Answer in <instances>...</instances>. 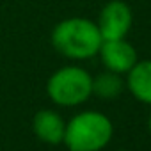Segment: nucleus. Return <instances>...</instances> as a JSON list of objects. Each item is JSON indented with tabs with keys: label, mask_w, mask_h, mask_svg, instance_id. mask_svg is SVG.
<instances>
[{
	"label": "nucleus",
	"mask_w": 151,
	"mask_h": 151,
	"mask_svg": "<svg viewBox=\"0 0 151 151\" xmlns=\"http://www.w3.org/2000/svg\"><path fill=\"white\" fill-rule=\"evenodd\" d=\"M53 48L71 60H86L98 55L103 37L96 22L87 18H66L59 22L52 30Z\"/></svg>",
	"instance_id": "nucleus-1"
},
{
	"label": "nucleus",
	"mask_w": 151,
	"mask_h": 151,
	"mask_svg": "<svg viewBox=\"0 0 151 151\" xmlns=\"http://www.w3.org/2000/svg\"><path fill=\"white\" fill-rule=\"evenodd\" d=\"M114 135L112 121L98 110H84L66 123L62 144L68 151H101Z\"/></svg>",
	"instance_id": "nucleus-2"
},
{
	"label": "nucleus",
	"mask_w": 151,
	"mask_h": 151,
	"mask_svg": "<svg viewBox=\"0 0 151 151\" xmlns=\"http://www.w3.org/2000/svg\"><path fill=\"white\" fill-rule=\"evenodd\" d=\"M48 98L59 107H78L93 96V77L80 66H64L50 75Z\"/></svg>",
	"instance_id": "nucleus-3"
},
{
	"label": "nucleus",
	"mask_w": 151,
	"mask_h": 151,
	"mask_svg": "<svg viewBox=\"0 0 151 151\" xmlns=\"http://www.w3.org/2000/svg\"><path fill=\"white\" fill-rule=\"evenodd\" d=\"M132 9L123 0H110L109 4L103 6L100 16H98V29L103 37L107 39H123L132 29Z\"/></svg>",
	"instance_id": "nucleus-4"
},
{
	"label": "nucleus",
	"mask_w": 151,
	"mask_h": 151,
	"mask_svg": "<svg viewBox=\"0 0 151 151\" xmlns=\"http://www.w3.org/2000/svg\"><path fill=\"white\" fill-rule=\"evenodd\" d=\"M98 55H100L105 69L119 73V75L128 73L135 66V62L139 60L137 59V50L124 37L123 39H107V41H103L101 46H100Z\"/></svg>",
	"instance_id": "nucleus-5"
},
{
	"label": "nucleus",
	"mask_w": 151,
	"mask_h": 151,
	"mask_svg": "<svg viewBox=\"0 0 151 151\" xmlns=\"http://www.w3.org/2000/svg\"><path fill=\"white\" fill-rule=\"evenodd\" d=\"M32 132L41 142L50 146H59L64 140L66 121L59 112L52 109H43L36 112V116L32 117Z\"/></svg>",
	"instance_id": "nucleus-6"
},
{
	"label": "nucleus",
	"mask_w": 151,
	"mask_h": 151,
	"mask_svg": "<svg viewBox=\"0 0 151 151\" xmlns=\"http://www.w3.org/2000/svg\"><path fill=\"white\" fill-rule=\"evenodd\" d=\"M126 75V86L132 96L140 103L151 105V59L137 60Z\"/></svg>",
	"instance_id": "nucleus-7"
},
{
	"label": "nucleus",
	"mask_w": 151,
	"mask_h": 151,
	"mask_svg": "<svg viewBox=\"0 0 151 151\" xmlns=\"http://www.w3.org/2000/svg\"><path fill=\"white\" fill-rule=\"evenodd\" d=\"M124 89V80L119 73L114 71H103L96 77H93V94L101 100H116L121 96Z\"/></svg>",
	"instance_id": "nucleus-8"
},
{
	"label": "nucleus",
	"mask_w": 151,
	"mask_h": 151,
	"mask_svg": "<svg viewBox=\"0 0 151 151\" xmlns=\"http://www.w3.org/2000/svg\"><path fill=\"white\" fill-rule=\"evenodd\" d=\"M147 128H149V133H151V112H149V119H147Z\"/></svg>",
	"instance_id": "nucleus-9"
},
{
	"label": "nucleus",
	"mask_w": 151,
	"mask_h": 151,
	"mask_svg": "<svg viewBox=\"0 0 151 151\" xmlns=\"http://www.w3.org/2000/svg\"><path fill=\"white\" fill-rule=\"evenodd\" d=\"M121 151H128V149H121Z\"/></svg>",
	"instance_id": "nucleus-10"
}]
</instances>
